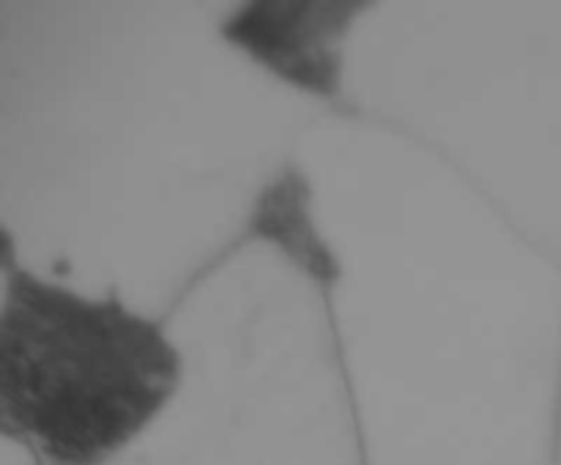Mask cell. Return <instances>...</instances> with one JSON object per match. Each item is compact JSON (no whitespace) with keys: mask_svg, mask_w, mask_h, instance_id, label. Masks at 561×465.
I'll use <instances>...</instances> for the list:
<instances>
[{"mask_svg":"<svg viewBox=\"0 0 561 465\" xmlns=\"http://www.w3.org/2000/svg\"><path fill=\"white\" fill-rule=\"evenodd\" d=\"M230 9L0 0L3 260L164 321L250 239L337 107L236 47Z\"/></svg>","mask_w":561,"mask_h":465,"instance_id":"obj_1","label":"cell"},{"mask_svg":"<svg viewBox=\"0 0 561 465\" xmlns=\"http://www.w3.org/2000/svg\"><path fill=\"white\" fill-rule=\"evenodd\" d=\"M296 167L365 465L561 457V266L400 131L332 109Z\"/></svg>","mask_w":561,"mask_h":465,"instance_id":"obj_2","label":"cell"},{"mask_svg":"<svg viewBox=\"0 0 561 465\" xmlns=\"http://www.w3.org/2000/svg\"><path fill=\"white\" fill-rule=\"evenodd\" d=\"M340 109L442 156L561 266V3H367Z\"/></svg>","mask_w":561,"mask_h":465,"instance_id":"obj_3","label":"cell"},{"mask_svg":"<svg viewBox=\"0 0 561 465\" xmlns=\"http://www.w3.org/2000/svg\"><path fill=\"white\" fill-rule=\"evenodd\" d=\"M181 381L110 465H365L327 290L250 235L164 317Z\"/></svg>","mask_w":561,"mask_h":465,"instance_id":"obj_4","label":"cell"},{"mask_svg":"<svg viewBox=\"0 0 561 465\" xmlns=\"http://www.w3.org/2000/svg\"><path fill=\"white\" fill-rule=\"evenodd\" d=\"M0 282V430L44 465H110L179 388L168 328L11 260Z\"/></svg>","mask_w":561,"mask_h":465,"instance_id":"obj_5","label":"cell"},{"mask_svg":"<svg viewBox=\"0 0 561 465\" xmlns=\"http://www.w3.org/2000/svg\"><path fill=\"white\" fill-rule=\"evenodd\" d=\"M365 9L367 3H233L225 36L285 85L340 109L345 47Z\"/></svg>","mask_w":561,"mask_h":465,"instance_id":"obj_6","label":"cell"},{"mask_svg":"<svg viewBox=\"0 0 561 465\" xmlns=\"http://www.w3.org/2000/svg\"><path fill=\"white\" fill-rule=\"evenodd\" d=\"M0 465H44L42 457L14 432L0 430Z\"/></svg>","mask_w":561,"mask_h":465,"instance_id":"obj_7","label":"cell"},{"mask_svg":"<svg viewBox=\"0 0 561 465\" xmlns=\"http://www.w3.org/2000/svg\"><path fill=\"white\" fill-rule=\"evenodd\" d=\"M551 465H561V457H559V460H557V463H551Z\"/></svg>","mask_w":561,"mask_h":465,"instance_id":"obj_8","label":"cell"}]
</instances>
